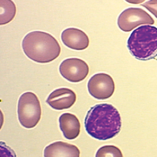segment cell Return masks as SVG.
Instances as JSON below:
<instances>
[{"label":"cell","instance_id":"cell-1","mask_svg":"<svg viewBox=\"0 0 157 157\" xmlns=\"http://www.w3.org/2000/svg\"><path fill=\"white\" fill-rule=\"evenodd\" d=\"M86 132L92 138L105 141L121 132L122 120L118 110L112 105L100 103L88 111L84 119Z\"/></svg>","mask_w":157,"mask_h":157},{"label":"cell","instance_id":"cell-2","mask_svg":"<svg viewBox=\"0 0 157 157\" xmlns=\"http://www.w3.org/2000/svg\"><path fill=\"white\" fill-rule=\"evenodd\" d=\"M25 54L38 63H48L56 59L61 53L57 40L51 34L39 31L27 34L22 41Z\"/></svg>","mask_w":157,"mask_h":157},{"label":"cell","instance_id":"cell-3","mask_svg":"<svg viewBox=\"0 0 157 157\" xmlns=\"http://www.w3.org/2000/svg\"><path fill=\"white\" fill-rule=\"evenodd\" d=\"M131 55L141 61H149L157 56V28L146 25L135 29L127 40Z\"/></svg>","mask_w":157,"mask_h":157},{"label":"cell","instance_id":"cell-4","mask_svg":"<svg viewBox=\"0 0 157 157\" xmlns=\"http://www.w3.org/2000/svg\"><path fill=\"white\" fill-rule=\"evenodd\" d=\"M17 113L18 121L23 127H35L42 115L40 103L37 96L31 92L23 94L18 100Z\"/></svg>","mask_w":157,"mask_h":157},{"label":"cell","instance_id":"cell-5","mask_svg":"<svg viewBox=\"0 0 157 157\" xmlns=\"http://www.w3.org/2000/svg\"><path fill=\"white\" fill-rule=\"evenodd\" d=\"M154 23V18L146 11L137 7L124 10L117 19L119 28L124 32H130L141 25Z\"/></svg>","mask_w":157,"mask_h":157},{"label":"cell","instance_id":"cell-6","mask_svg":"<svg viewBox=\"0 0 157 157\" xmlns=\"http://www.w3.org/2000/svg\"><path fill=\"white\" fill-rule=\"evenodd\" d=\"M88 91L91 96L97 100H106L114 94L115 84L112 77L105 73L97 74L89 79Z\"/></svg>","mask_w":157,"mask_h":157},{"label":"cell","instance_id":"cell-7","mask_svg":"<svg viewBox=\"0 0 157 157\" xmlns=\"http://www.w3.org/2000/svg\"><path fill=\"white\" fill-rule=\"evenodd\" d=\"M89 68L87 63L78 58L64 60L59 66V72L63 77L72 82H79L86 78Z\"/></svg>","mask_w":157,"mask_h":157},{"label":"cell","instance_id":"cell-8","mask_svg":"<svg viewBox=\"0 0 157 157\" xmlns=\"http://www.w3.org/2000/svg\"><path fill=\"white\" fill-rule=\"evenodd\" d=\"M76 100V94L72 90L63 87L53 91L46 102L54 109L63 110L71 108Z\"/></svg>","mask_w":157,"mask_h":157},{"label":"cell","instance_id":"cell-9","mask_svg":"<svg viewBox=\"0 0 157 157\" xmlns=\"http://www.w3.org/2000/svg\"><path fill=\"white\" fill-rule=\"evenodd\" d=\"M63 44L72 50H83L89 45V39L87 34L81 29L70 28L64 30L61 34Z\"/></svg>","mask_w":157,"mask_h":157},{"label":"cell","instance_id":"cell-10","mask_svg":"<svg viewBox=\"0 0 157 157\" xmlns=\"http://www.w3.org/2000/svg\"><path fill=\"white\" fill-rule=\"evenodd\" d=\"M59 122L60 129L66 139L72 140L78 136L81 125L75 115L64 113L59 118Z\"/></svg>","mask_w":157,"mask_h":157},{"label":"cell","instance_id":"cell-11","mask_svg":"<svg viewBox=\"0 0 157 157\" xmlns=\"http://www.w3.org/2000/svg\"><path fill=\"white\" fill-rule=\"evenodd\" d=\"M44 155V157H79L80 151L75 145L57 141L45 147Z\"/></svg>","mask_w":157,"mask_h":157},{"label":"cell","instance_id":"cell-12","mask_svg":"<svg viewBox=\"0 0 157 157\" xmlns=\"http://www.w3.org/2000/svg\"><path fill=\"white\" fill-rule=\"evenodd\" d=\"M0 25H4L10 22L16 15V6L12 0H0Z\"/></svg>","mask_w":157,"mask_h":157},{"label":"cell","instance_id":"cell-13","mask_svg":"<svg viewBox=\"0 0 157 157\" xmlns=\"http://www.w3.org/2000/svg\"><path fill=\"white\" fill-rule=\"evenodd\" d=\"M96 157H122L121 150L114 146H105L100 148Z\"/></svg>","mask_w":157,"mask_h":157},{"label":"cell","instance_id":"cell-14","mask_svg":"<svg viewBox=\"0 0 157 157\" xmlns=\"http://www.w3.org/2000/svg\"><path fill=\"white\" fill-rule=\"evenodd\" d=\"M142 6L146 8L157 18V0H149L142 4Z\"/></svg>","mask_w":157,"mask_h":157},{"label":"cell","instance_id":"cell-15","mask_svg":"<svg viewBox=\"0 0 157 157\" xmlns=\"http://www.w3.org/2000/svg\"><path fill=\"white\" fill-rule=\"evenodd\" d=\"M125 1L128 3L133 4H139L145 1V0H125Z\"/></svg>","mask_w":157,"mask_h":157}]
</instances>
